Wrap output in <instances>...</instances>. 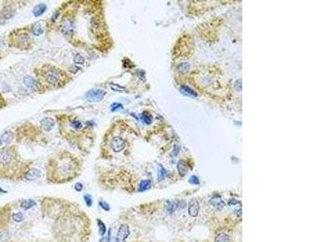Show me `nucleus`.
Listing matches in <instances>:
<instances>
[{"label":"nucleus","mask_w":323,"mask_h":242,"mask_svg":"<svg viewBox=\"0 0 323 242\" xmlns=\"http://www.w3.org/2000/svg\"><path fill=\"white\" fill-rule=\"evenodd\" d=\"M32 31H33V33L35 36H41L43 33V29L41 27V25L38 24H36L33 25V28H32Z\"/></svg>","instance_id":"obj_19"},{"label":"nucleus","mask_w":323,"mask_h":242,"mask_svg":"<svg viewBox=\"0 0 323 242\" xmlns=\"http://www.w3.org/2000/svg\"><path fill=\"white\" fill-rule=\"evenodd\" d=\"M70 125H71V127H74V128H75V129H79V128H81V127H82V123L79 122V121L78 120H74L71 122V123H70Z\"/></svg>","instance_id":"obj_27"},{"label":"nucleus","mask_w":323,"mask_h":242,"mask_svg":"<svg viewBox=\"0 0 323 242\" xmlns=\"http://www.w3.org/2000/svg\"><path fill=\"white\" fill-rule=\"evenodd\" d=\"M210 203H211V205L212 207H215L218 211L222 210L223 207H225V202L220 198V196H215V197L212 198L211 200H210Z\"/></svg>","instance_id":"obj_9"},{"label":"nucleus","mask_w":323,"mask_h":242,"mask_svg":"<svg viewBox=\"0 0 323 242\" xmlns=\"http://www.w3.org/2000/svg\"><path fill=\"white\" fill-rule=\"evenodd\" d=\"M40 175H41V172L38 170H37V169H31L30 171H28L26 175H25V179L32 181L37 179V178H39Z\"/></svg>","instance_id":"obj_11"},{"label":"nucleus","mask_w":323,"mask_h":242,"mask_svg":"<svg viewBox=\"0 0 323 242\" xmlns=\"http://www.w3.org/2000/svg\"><path fill=\"white\" fill-rule=\"evenodd\" d=\"M36 205V202L33 199H26L21 203L20 206L24 210H28Z\"/></svg>","instance_id":"obj_13"},{"label":"nucleus","mask_w":323,"mask_h":242,"mask_svg":"<svg viewBox=\"0 0 323 242\" xmlns=\"http://www.w3.org/2000/svg\"><path fill=\"white\" fill-rule=\"evenodd\" d=\"M2 139L4 142H9L12 139V134L11 132H6L2 136Z\"/></svg>","instance_id":"obj_25"},{"label":"nucleus","mask_w":323,"mask_h":242,"mask_svg":"<svg viewBox=\"0 0 323 242\" xmlns=\"http://www.w3.org/2000/svg\"><path fill=\"white\" fill-rule=\"evenodd\" d=\"M167 175V171H166V170H165V169L163 168L162 166H159V175H158V177H159V181L163 180V179L166 178Z\"/></svg>","instance_id":"obj_20"},{"label":"nucleus","mask_w":323,"mask_h":242,"mask_svg":"<svg viewBox=\"0 0 323 242\" xmlns=\"http://www.w3.org/2000/svg\"><path fill=\"white\" fill-rule=\"evenodd\" d=\"M97 223H98V227H99V234H100L102 236H103L105 235V233H106V232H107V228H106L104 223L101 220L98 219V220H97Z\"/></svg>","instance_id":"obj_17"},{"label":"nucleus","mask_w":323,"mask_h":242,"mask_svg":"<svg viewBox=\"0 0 323 242\" xmlns=\"http://www.w3.org/2000/svg\"><path fill=\"white\" fill-rule=\"evenodd\" d=\"M24 81V84L27 86H28V87H35L36 85H37V82L32 77H25Z\"/></svg>","instance_id":"obj_18"},{"label":"nucleus","mask_w":323,"mask_h":242,"mask_svg":"<svg viewBox=\"0 0 323 242\" xmlns=\"http://www.w3.org/2000/svg\"><path fill=\"white\" fill-rule=\"evenodd\" d=\"M183 91H184V93H187V94H188V95H191V96H194V95H196V93L194 92L193 90H191V89H189L188 87H186V86H183Z\"/></svg>","instance_id":"obj_28"},{"label":"nucleus","mask_w":323,"mask_h":242,"mask_svg":"<svg viewBox=\"0 0 323 242\" xmlns=\"http://www.w3.org/2000/svg\"><path fill=\"white\" fill-rule=\"evenodd\" d=\"M17 46L20 48H28L30 44V37L27 33H21L19 34L16 37Z\"/></svg>","instance_id":"obj_8"},{"label":"nucleus","mask_w":323,"mask_h":242,"mask_svg":"<svg viewBox=\"0 0 323 242\" xmlns=\"http://www.w3.org/2000/svg\"><path fill=\"white\" fill-rule=\"evenodd\" d=\"M56 166V174L61 179H67L74 175L77 165L75 159L69 156H63L58 158Z\"/></svg>","instance_id":"obj_1"},{"label":"nucleus","mask_w":323,"mask_h":242,"mask_svg":"<svg viewBox=\"0 0 323 242\" xmlns=\"http://www.w3.org/2000/svg\"><path fill=\"white\" fill-rule=\"evenodd\" d=\"M13 159V153L11 150L3 149L0 151V166H7Z\"/></svg>","instance_id":"obj_6"},{"label":"nucleus","mask_w":323,"mask_h":242,"mask_svg":"<svg viewBox=\"0 0 323 242\" xmlns=\"http://www.w3.org/2000/svg\"><path fill=\"white\" fill-rule=\"evenodd\" d=\"M46 5L43 4V3H40V4H38L37 6H36L35 7H34V9H33V14H34V15H35L36 17H38L43 14V13L46 11Z\"/></svg>","instance_id":"obj_12"},{"label":"nucleus","mask_w":323,"mask_h":242,"mask_svg":"<svg viewBox=\"0 0 323 242\" xmlns=\"http://www.w3.org/2000/svg\"><path fill=\"white\" fill-rule=\"evenodd\" d=\"M112 106H115V107H111V111H116V109H117V108H119V109L123 108V107H122V105L120 104V103H114V104L112 105Z\"/></svg>","instance_id":"obj_33"},{"label":"nucleus","mask_w":323,"mask_h":242,"mask_svg":"<svg viewBox=\"0 0 323 242\" xmlns=\"http://www.w3.org/2000/svg\"><path fill=\"white\" fill-rule=\"evenodd\" d=\"M74 61L75 63L77 64H83L85 62V59L83 57L80 55V54H76L74 56Z\"/></svg>","instance_id":"obj_22"},{"label":"nucleus","mask_w":323,"mask_h":242,"mask_svg":"<svg viewBox=\"0 0 323 242\" xmlns=\"http://www.w3.org/2000/svg\"><path fill=\"white\" fill-rule=\"evenodd\" d=\"M55 121L51 118H45L41 120V125L44 130L46 131H50L54 127Z\"/></svg>","instance_id":"obj_10"},{"label":"nucleus","mask_w":323,"mask_h":242,"mask_svg":"<svg viewBox=\"0 0 323 242\" xmlns=\"http://www.w3.org/2000/svg\"><path fill=\"white\" fill-rule=\"evenodd\" d=\"M177 208V204L175 203H171V202H167V209L169 212H173Z\"/></svg>","instance_id":"obj_21"},{"label":"nucleus","mask_w":323,"mask_h":242,"mask_svg":"<svg viewBox=\"0 0 323 242\" xmlns=\"http://www.w3.org/2000/svg\"><path fill=\"white\" fill-rule=\"evenodd\" d=\"M189 183H191V184L198 185L200 182H199V179H198L196 176H192L191 177V179H189Z\"/></svg>","instance_id":"obj_30"},{"label":"nucleus","mask_w":323,"mask_h":242,"mask_svg":"<svg viewBox=\"0 0 323 242\" xmlns=\"http://www.w3.org/2000/svg\"><path fill=\"white\" fill-rule=\"evenodd\" d=\"M82 187H82V184L80 183H78L74 185V189H75V191H77L78 192H80V191H82Z\"/></svg>","instance_id":"obj_31"},{"label":"nucleus","mask_w":323,"mask_h":242,"mask_svg":"<svg viewBox=\"0 0 323 242\" xmlns=\"http://www.w3.org/2000/svg\"><path fill=\"white\" fill-rule=\"evenodd\" d=\"M215 242H230L229 236L226 233H219L215 238Z\"/></svg>","instance_id":"obj_15"},{"label":"nucleus","mask_w":323,"mask_h":242,"mask_svg":"<svg viewBox=\"0 0 323 242\" xmlns=\"http://www.w3.org/2000/svg\"><path fill=\"white\" fill-rule=\"evenodd\" d=\"M151 187V183L150 180H143L142 181L138 187V191L142 192V191H146L150 188Z\"/></svg>","instance_id":"obj_14"},{"label":"nucleus","mask_w":323,"mask_h":242,"mask_svg":"<svg viewBox=\"0 0 323 242\" xmlns=\"http://www.w3.org/2000/svg\"><path fill=\"white\" fill-rule=\"evenodd\" d=\"M110 240H111V229H109V231H108L107 236L102 238L100 240V242H110Z\"/></svg>","instance_id":"obj_29"},{"label":"nucleus","mask_w":323,"mask_h":242,"mask_svg":"<svg viewBox=\"0 0 323 242\" xmlns=\"http://www.w3.org/2000/svg\"><path fill=\"white\" fill-rule=\"evenodd\" d=\"M0 145H2V140H1V139H0Z\"/></svg>","instance_id":"obj_34"},{"label":"nucleus","mask_w":323,"mask_h":242,"mask_svg":"<svg viewBox=\"0 0 323 242\" xmlns=\"http://www.w3.org/2000/svg\"><path fill=\"white\" fill-rule=\"evenodd\" d=\"M178 170H179V175L181 176H184L187 173V166H186L185 162L183 161H179L178 163Z\"/></svg>","instance_id":"obj_16"},{"label":"nucleus","mask_w":323,"mask_h":242,"mask_svg":"<svg viewBox=\"0 0 323 242\" xmlns=\"http://www.w3.org/2000/svg\"><path fill=\"white\" fill-rule=\"evenodd\" d=\"M111 88L113 90H116V91H122L123 88H120V86H118V85H111Z\"/></svg>","instance_id":"obj_32"},{"label":"nucleus","mask_w":323,"mask_h":242,"mask_svg":"<svg viewBox=\"0 0 323 242\" xmlns=\"http://www.w3.org/2000/svg\"><path fill=\"white\" fill-rule=\"evenodd\" d=\"M99 205L100 206L101 208H102L103 210H104V211H110V206L108 205V203H106V202L100 201L99 203Z\"/></svg>","instance_id":"obj_26"},{"label":"nucleus","mask_w":323,"mask_h":242,"mask_svg":"<svg viewBox=\"0 0 323 242\" xmlns=\"http://www.w3.org/2000/svg\"><path fill=\"white\" fill-rule=\"evenodd\" d=\"M103 96H104V92L99 89L89 90L86 94V99L89 102H99L103 99Z\"/></svg>","instance_id":"obj_4"},{"label":"nucleus","mask_w":323,"mask_h":242,"mask_svg":"<svg viewBox=\"0 0 323 242\" xmlns=\"http://www.w3.org/2000/svg\"><path fill=\"white\" fill-rule=\"evenodd\" d=\"M63 72L58 68H48L43 74L44 79L51 86H58L62 83Z\"/></svg>","instance_id":"obj_2"},{"label":"nucleus","mask_w":323,"mask_h":242,"mask_svg":"<svg viewBox=\"0 0 323 242\" xmlns=\"http://www.w3.org/2000/svg\"><path fill=\"white\" fill-rule=\"evenodd\" d=\"M12 219L14 221L17 222V223H20V222H21L22 220H24V216H23V215H22V213H20V212H18V213L13 214Z\"/></svg>","instance_id":"obj_23"},{"label":"nucleus","mask_w":323,"mask_h":242,"mask_svg":"<svg viewBox=\"0 0 323 242\" xmlns=\"http://www.w3.org/2000/svg\"><path fill=\"white\" fill-rule=\"evenodd\" d=\"M130 233H131V232H130L129 225L126 224H122L120 226L119 229L117 231L116 240V242H124L127 240V238L129 236Z\"/></svg>","instance_id":"obj_3"},{"label":"nucleus","mask_w":323,"mask_h":242,"mask_svg":"<svg viewBox=\"0 0 323 242\" xmlns=\"http://www.w3.org/2000/svg\"><path fill=\"white\" fill-rule=\"evenodd\" d=\"M125 147V141L120 136L114 137L111 141V148L115 153L121 152Z\"/></svg>","instance_id":"obj_5"},{"label":"nucleus","mask_w":323,"mask_h":242,"mask_svg":"<svg viewBox=\"0 0 323 242\" xmlns=\"http://www.w3.org/2000/svg\"><path fill=\"white\" fill-rule=\"evenodd\" d=\"M84 201H85V203H86V204H87V207H91V206L92 205L93 200H92V198H91V196L90 195H84Z\"/></svg>","instance_id":"obj_24"},{"label":"nucleus","mask_w":323,"mask_h":242,"mask_svg":"<svg viewBox=\"0 0 323 242\" xmlns=\"http://www.w3.org/2000/svg\"><path fill=\"white\" fill-rule=\"evenodd\" d=\"M200 211V204L197 199H192L188 203V213L191 217H196Z\"/></svg>","instance_id":"obj_7"}]
</instances>
